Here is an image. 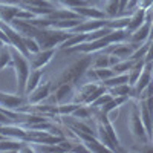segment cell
<instances>
[{
	"label": "cell",
	"instance_id": "obj_11",
	"mask_svg": "<svg viewBox=\"0 0 153 153\" xmlns=\"http://www.w3.org/2000/svg\"><path fill=\"white\" fill-rule=\"evenodd\" d=\"M72 11H75L81 19H109L104 9H100L98 6H92V5L80 6V8H75Z\"/></svg>",
	"mask_w": 153,
	"mask_h": 153
},
{
	"label": "cell",
	"instance_id": "obj_7",
	"mask_svg": "<svg viewBox=\"0 0 153 153\" xmlns=\"http://www.w3.org/2000/svg\"><path fill=\"white\" fill-rule=\"evenodd\" d=\"M100 83H95V81H86L83 84H80V87L75 89V94H74V98H72V103H76V104H86L87 106V101L91 98V95L98 89Z\"/></svg>",
	"mask_w": 153,
	"mask_h": 153
},
{
	"label": "cell",
	"instance_id": "obj_24",
	"mask_svg": "<svg viewBox=\"0 0 153 153\" xmlns=\"http://www.w3.org/2000/svg\"><path fill=\"white\" fill-rule=\"evenodd\" d=\"M106 115H107V118H109L112 123H115V121H117V118H118V115H120V107L112 109V110H110V112H107Z\"/></svg>",
	"mask_w": 153,
	"mask_h": 153
},
{
	"label": "cell",
	"instance_id": "obj_1",
	"mask_svg": "<svg viewBox=\"0 0 153 153\" xmlns=\"http://www.w3.org/2000/svg\"><path fill=\"white\" fill-rule=\"evenodd\" d=\"M94 54H81L76 60H74L69 66L65 68V71L61 72V75L57 78L55 84L61 83H69L74 86H78V83L84 78L86 71L92 66L94 63Z\"/></svg>",
	"mask_w": 153,
	"mask_h": 153
},
{
	"label": "cell",
	"instance_id": "obj_13",
	"mask_svg": "<svg viewBox=\"0 0 153 153\" xmlns=\"http://www.w3.org/2000/svg\"><path fill=\"white\" fill-rule=\"evenodd\" d=\"M25 144H26L25 139L6 136L3 139H0V153H5V152H20Z\"/></svg>",
	"mask_w": 153,
	"mask_h": 153
},
{
	"label": "cell",
	"instance_id": "obj_20",
	"mask_svg": "<svg viewBox=\"0 0 153 153\" xmlns=\"http://www.w3.org/2000/svg\"><path fill=\"white\" fill-rule=\"evenodd\" d=\"M57 5H58V6H61V8L75 9V8L86 6V5H91V3H87L86 0H57Z\"/></svg>",
	"mask_w": 153,
	"mask_h": 153
},
{
	"label": "cell",
	"instance_id": "obj_5",
	"mask_svg": "<svg viewBox=\"0 0 153 153\" xmlns=\"http://www.w3.org/2000/svg\"><path fill=\"white\" fill-rule=\"evenodd\" d=\"M51 91H52V81H45V83H40L31 94L26 95V100H28V104L31 106H35V104H42L45 100L49 98L51 95Z\"/></svg>",
	"mask_w": 153,
	"mask_h": 153
},
{
	"label": "cell",
	"instance_id": "obj_15",
	"mask_svg": "<svg viewBox=\"0 0 153 153\" xmlns=\"http://www.w3.org/2000/svg\"><path fill=\"white\" fill-rule=\"evenodd\" d=\"M107 91L112 94V97H127V98H130L132 86L129 83H124V84H118V86H113V87H107Z\"/></svg>",
	"mask_w": 153,
	"mask_h": 153
},
{
	"label": "cell",
	"instance_id": "obj_17",
	"mask_svg": "<svg viewBox=\"0 0 153 153\" xmlns=\"http://www.w3.org/2000/svg\"><path fill=\"white\" fill-rule=\"evenodd\" d=\"M104 11L109 19H115L121 14V6H120V0H106V6Z\"/></svg>",
	"mask_w": 153,
	"mask_h": 153
},
{
	"label": "cell",
	"instance_id": "obj_18",
	"mask_svg": "<svg viewBox=\"0 0 153 153\" xmlns=\"http://www.w3.org/2000/svg\"><path fill=\"white\" fill-rule=\"evenodd\" d=\"M133 60L132 58H126V60H120L117 65H113L112 66V69H113V72L115 74H127L130 69H132V66H133Z\"/></svg>",
	"mask_w": 153,
	"mask_h": 153
},
{
	"label": "cell",
	"instance_id": "obj_6",
	"mask_svg": "<svg viewBox=\"0 0 153 153\" xmlns=\"http://www.w3.org/2000/svg\"><path fill=\"white\" fill-rule=\"evenodd\" d=\"M28 104V100L26 97L23 95H12V94H5L0 91V106H2L3 109H8V110H17L20 112L23 106Z\"/></svg>",
	"mask_w": 153,
	"mask_h": 153
},
{
	"label": "cell",
	"instance_id": "obj_28",
	"mask_svg": "<svg viewBox=\"0 0 153 153\" xmlns=\"http://www.w3.org/2000/svg\"><path fill=\"white\" fill-rule=\"evenodd\" d=\"M3 45H6V43H5V42H3V40H2V38H0V48H2V46H3Z\"/></svg>",
	"mask_w": 153,
	"mask_h": 153
},
{
	"label": "cell",
	"instance_id": "obj_19",
	"mask_svg": "<svg viewBox=\"0 0 153 153\" xmlns=\"http://www.w3.org/2000/svg\"><path fill=\"white\" fill-rule=\"evenodd\" d=\"M92 68H95V69H100V68H110V54H109V52L98 54V55L94 58Z\"/></svg>",
	"mask_w": 153,
	"mask_h": 153
},
{
	"label": "cell",
	"instance_id": "obj_2",
	"mask_svg": "<svg viewBox=\"0 0 153 153\" xmlns=\"http://www.w3.org/2000/svg\"><path fill=\"white\" fill-rule=\"evenodd\" d=\"M11 54H12V68L16 71V78H17V94L26 97V83L31 74L29 58L26 55H23L14 46H11Z\"/></svg>",
	"mask_w": 153,
	"mask_h": 153
},
{
	"label": "cell",
	"instance_id": "obj_23",
	"mask_svg": "<svg viewBox=\"0 0 153 153\" xmlns=\"http://www.w3.org/2000/svg\"><path fill=\"white\" fill-rule=\"evenodd\" d=\"M95 71H97V75H98V80L100 81H106V80L110 78V76L115 75V72H113L112 68H100V69H95Z\"/></svg>",
	"mask_w": 153,
	"mask_h": 153
},
{
	"label": "cell",
	"instance_id": "obj_16",
	"mask_svg": "<svg viewBox=\"0 0 153 153\" xmlns=\"http://www.w3.org/2000/svg\"><path fill=\"white\" fill-rule=\"evenodd\" d=\"M12 66V54H11V46L9 45H3L0 48V71Z\"/></svg>",
	"mask_w": 153,
	"mask_h": 153
},
{
	"label": "cell",
	"instance_id": "obj_27",
	"mask_svg": "<svg viewBox=\"0 0 153 153\" xmlns=\"http://www.w3.org/2000/svg\"><path fill=\"white\" fill-rule=\"evenodd\" d=\"M153 38V19H152V32H150V40Z\"/></svg>",
	"mask_w": 153,
	"mask_h": 153
},
{
	"label": "cell",
	"instance_id": "obj_3",
	"mask_svg": "<svg viewBox=\"0 0 153 153\" xmlns=\"http://www.w3.org/2000/svg\"><path fill=\"white\" fill-rule=\"evenodd\" d=\"M129 129L132 132V135L141 141L143 144L144 143H149L150 141V136L146 130V126L143 123V118H141V112H139V106H138V100H135L132 103V109L129 112Z\"/></svg>",
	"mask_w": 153,
	"mask_h": 153
},
{
	"label": "cell",
	"instance_id": "obj_12",
	"mask_svg": "<svg viewBox=\"0 0 153 153\" xmlns=\"http://www.w3.org/2000/svg\"><path fill=\"white\" fill-rule=\"evenodd\" d=\"M146 17H147V9L135 8L130 14V22H129V26H127V32L132 34L133 31H136L146 22Z\"/></svg>",
	"mask_w": 153,
	"mask_h": 153
},
{
	"label": "cell",
	"instance_id": "obj_14",
	"mask_svg": "<svg viewBox=\"0 0 153 153\" xmlns=\"http://www.w3.org/2000/svg\"><path fill=\"white\" fill-rule=\"evenodd\" d=\"M42 76H43V71L42 69H31L29 78H28V83H26V95L31 94L34 89L42 83Z\"/></svg>",
	"mask_w": 153,
	"mask_h": 153
},
{
	"label": "cell",
	"instance_id": "obj_10",
	"mask_svg": "<svg viewBox=\"0 0 153 153\" xmlns=\"http://www.w3.org/2000/svg\"><path fill=\"white\" fill-rule=\"evenodd\" d=\"M150 32H152V20L146 17V22L139 26L136 31L129 34V42L136 43V45H143L147 40H150Z\"/></svg>",
	"mask_w": 153,
	"mask_h": 153
},
{
	"label": "cell",
	"instance_id": "obj_26",
	"mask_svg": "<svg viewBox=\"0 0 153 153\" xmlns=\"http://www.w3.org/2000/svg\"><path fill=\"white\" fill-rule=\"evenodd\" d=\"M146 61H153V38L150 40V46H149V51H147V55L144 58Z\"/></svg>",
	"mask_w": 153,
	"mask_h": 153
},
{
	"label": "cell",
	"instance_id": "obj_25",
	"mask_svg": "<svg viewBox=\"0 0 153 153\" xmlns=\"http://www.w3.org/2000/svg\"><path fill=\"white\" fill-rule=\"evenodd\" d=\"M153 6V0H141V2L138 3L136 8H143V9H150Z\"/></svg>",
	"mask_w": 153,
	"mask_h": 153
},
{
	"label": "cell",
	"instance_id": "obj_9",
	"mask_svg": "<svg viewBox=\"0 0 153 153\" xmlns=\"http://www.w3.org/2000/svg\"><path fill=\"white\" fill-rule=\"evenodd\" d=\"M55 51H57V48H51V49H40L38 52L31 54V57H29L31 69H43L55 55Z\"/></svg>",
	"mask_w": 153,
	"mask_h": 153
},
{
	"label": "cell",
	"instance_id": "obj_29",
	"mask_svg": "<svg viewBox=\"0 0 153 153\" xmlns=\"http://www.w3.org/2000/svg\"><path fill=\"white\" fill-rule=\"evenodd\" d=\"M86 2H87V3H92V2H95V0H86Z\"/></svg>",
	"mask_w": 153,
	"mask_h": 153
},
{
	"label": "cell",
	"instance_id": "obj_22",
	"mask_svg": "<svg viewBox=\"0 0 153 153\" xmlns=\"http://www.w3.org/2000/svg\"><path fill=\"white\" fill-rule=\"evenodd\" d=\"M112 98H113V97H112V94L107 91V92H104L103 95H100V97L94 101V103L91 104V107H92V109H101L103 106H106Z\"/></svg>",
	"mask_w": 153,
	"mask_h": 153
},
{
	"label": "cell",
	"instance_id": "obj_8",
	"mask_svg": "<svg viewBox=\"0 0 153 153\" xmlns=\"http://www.w3.org/2000/svg\"><path fill=\"white\" fill-rule=\"evenodd\" d=\"M75 89L76 86L74 84H69V83H61V84H55V89H54V103L55 104H65V103H69L74 98V94H75Z\"/></svg>",
	"mask_w": 153,
	"mask_h": 153
},
{
	"label": "cell",
	"instance_id": "obj_21",
	"mask_svg": "<svg viewBox=\"0 0 153 153\" xmlns=\"http://www.w3.org/2000/svg\"><path fill=\"white\" fill-rule=\"evenodd\" d=\"M23 43H25V46H26V49L29 51V54H35V52H38V51L42 49L35 38L28 37V35H23Z\"/></svg>",
	"mask_w": 153,
	"mask_h": 153
},
{
	"label": "cell",
	"instance_id": "obj_4",
	"mask_svg": "<svg viewBox=\"0 0 153 153\" xmlns=\"http://www.w3.org/2000/svg\"><path fill=\"white\" fill-rule=\"evenodd\" d=\"M152 80H153V61H146V65H144V68H143V72H141V75H139L136 84L132 86V95H130V98L138 100L139 94L144 91L146 86H147Z\"/></svg>",
	"mask_w": 153,
	"mask_h": 153
}]
</instances>
